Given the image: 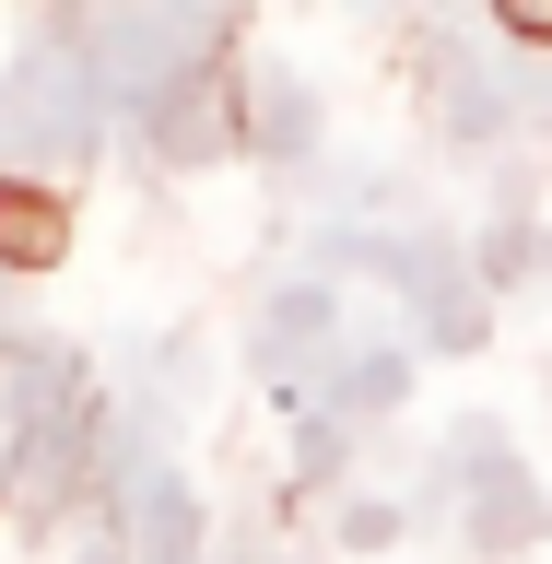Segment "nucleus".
Here are the masks:
<instances>
[{
  "label": "nucleus",
  "instance_id": "obj_1",
  "mask_svg": "<svg viewBox=\"0 0 552 564\" xmlns=\"http://www.w3.org/2000/svg\"><path fill=\"white\" fill-rule=\"evenodd\" d=\"M47 247H59V200L0 188V259H47Z\"/></svg>",
  "mask_w": 552,
  "mask_h": 564
},
{
  "label": "nucleus",
  "instance_id": "obj_2",
  "mask_svg": "<svg viewBox=\"0 0 552 564\" xmlns=\"http://www.w3.org/2000/svg\"><path fill=\"white\" fill-rule=\"evenodd\" d=\"M506 12H518V24H529V35H552V0H506Z\"/></svg>",
  "mask_w": 552,
  "mask_h": 564
}]
</instances>
